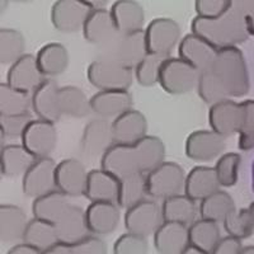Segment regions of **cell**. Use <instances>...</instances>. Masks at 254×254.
Instances as JSON below:
<instances>
[{
  "instance_id": "6da1fadb",
  "label": "cell",
  "mask_w": 254,
  "mask_h": 254,
  "mask_svg": "<svg viewBox=\"0 0 254 254\" xmlns=\"http://www.w3.org/2000/svg\"><path fill=\"white\" fill-rule=\"evenodd\" d=\"M190 31L217 50L243 44L253 36V1L233 0L230 8L220 17H196Z\"/></svg>"
},
{
  "instance_id": "7a4b0ae2",
  "label": "cell",
  "mask_w": 254,
  "mask_h": 254,
  "mask_svg": "<svg viewBox=\"0 0 254 254\" xmlns=\"http://www.w3.org/2000/svg\"><path fill=\"white\" fill-rule=\"evenodd\" d=\"M165 146L156 136L145 135L132 144L111 145L101 159V168L117 178L133 173H149L164 162Z\"/></svg>"
},
{
  "instance_id": "3957f363",
  "label": "cell",
  "mask_w": 254,
  "mask_h": 254,
  "mask_svg": "<svg viewBox=\"0 0 254 254\" xmlns=\"http://www.w3.org/2000/svg\"><path fill=\"white\" fill-rule=\"evenodd\" d=\"M210 70L225 89L228 97H244L251 90L246 58L238 46L217 50Z\"/></svg>"
},
{
  "instance_id": "277c9868",
  "label": "cell",
  "mask_w": 254,
  "mask_h": 254,
  "mask_svg": "<svg viewBox=\"0 0 254 254\" xmlns=\"http://www.w3.org/2000/svg\"><path fill=\"white\" fill-rule=\"evenodd\" d=\"M185 169L173 162H163L145 174V192L151 198H167L182 193L185 188Z\"/></svg>"
},
{
  "instance_id": "5b68a950",
  "label": "cell",
  "mask_w": 254,
  "mask_h": 254,
  "mask_svg": "<svg viewBox=\"0 0 254 254\" xmlns=\"http://www.w3.org/2000/svg\"><path fill=\"white\" fill-rule=\"evenodd\" d=\"M199 71L179 58H168L159 70L158 83L169 94H185L197 87Z\"/></svg>"
},
{
  "instance_id": "8992f818",
  "label": "cell",
  "mask_w": 254,
  "mask_h": 254,
  "mask_svg": "<svg viewBox=\"0 0 254 254\" xmlns=\"http://www.w3.org/2000/svg\"><path fill=\"white\" fill-rule=\"evenodd\" d=\"M104 1L89 0H59L51 8V22L58 31L75 32L83 28L88 15Z\"/></svg>"
},
{
  "instance_id": "52a82bcc",
  "label": "cell",
  "mask_w": 254,
  "mask_h": 254,
  "mask_svg": "<svg viewBox=\"0 0 254 254\" xmlns=\"http://www.w3.org/2000/svg\"><path fill=\"white\" fill-rule=\"evenodd\" d=\"M102 49H108V55H106L103 61H111L135 69L136 65L147 54L145 49L144 29H137L127 35H119L111 44Z\"/></svg>"
},
{
  "instance_id": "ba28073f",
  "label": "cell",
  "mask_w": 254,
  "mask_h": 254,
  "mask_svg": "<svg viewBox=\"0 0 254 254\" xmlns=\"http://www.w3.org/2000/svg\"><path fill=\"white\" fill-rule=\"evenodd\" d=\"M88 80L101 90H127L132 84L133 69L111 61L97 60L87 70Z\"/></svg>"
},
{
  "instance_id": "9c48e42d",
  "label": "cell",
  "mask_w": 254,
  "mask_h": 254,
  "mask_svg": "<svg viewBox=\"0 0 254 254\" xmlns=\"http://www.w3.org/2000/svg\"><path fill=\"white\" fill-rule=\"evenodd\" d=\"M145 49L149 54L171 56L181 38V27L171 18H156L145 29Z\"/></svg>"
},
{
  "instance_id": "30bf717a",
  "label": "cell",
  "mask_w": 254,
  "mask_h": 254,
  "mask_svg": "<svg viewBox=\"0 0 254 254\" xmlns=\"http://www.w3.org/2000/svg\"><path fill=\"white\" fill-rule=\"evenodd\" d=\"M164 222L162 207L154 199L144 198L127 208L125 214V226L127 231L149 237Z\"/></svg>"
},
{
  "instance_id": "8fae6325",
  "label": "cell",
  "mask_w": 254,
  "mask_h": 254,
  "mask_svg": "<svg viewBox=\"0 0 254 254\" xmlns=\"http://www.w3.org/2000/svg\"><path fill=\"white\" fill-rule=\"evenodd\" d=\"M22 145L35 158H46L55 150L58 144V131L54 122L45 120H32L20 136Z\"/></svg>"
},
{
  "instance_id": "7c38bea8",
  "label": "cell",
  "mask_w": 254,
  "mask_h": 254,
  "mask_svg": "<svg viewBox=\"0 0 254 254\" xmlns=\"http://www.w3.org/2000/svg\"><path fill=\"white\" fill-rule=\"evenodd\" d=\"M55 162L51 158H38L23 174L22 190L28 197H40L56 190Z\"/></svg>"
},
{
  "instance_id": "4fadbf2b",
  "label": "cell",
  "mask_w": 254,
  "mask_h": 254,
  "mask_svg": "<svg viewBox=\"0 0 254 254\" xmlns=\"http://www.w3.org/2000/svg\"><path fill=\"white\" fill-rule=\"evenodd\" d=\"M225 146V137L215 131H193L186 140V155L196 162H208L217 158Z\"/></svg>"
},
{
  "instance_id": "5bb4252c",
  "label": "cell",
  "mask_w": 254,
  "mask_h": 254,
  "mask_svg": "<svg viewBox=\"0 0 254 254\" xmlns=\"http://www.w3.org/2000/svg\"><path fill=\"white\" fill-rule=\"evenodd\" d=\"M179 59H182L199 72L211 67L217 54V49L199 36L188 33L178 45Z\"/></svg>"
},
{
  "instance_id": "9a60e30c",
  "label": "cell",
  "mask_w": 254,
  "mask_h": 254,
  "mask_svg": "<svg viewBox=\"0 0 254 254\" xmlns=\"http://www.w3.org/2000/svg\"><path fill=\"white\" fill-rule=\"evenodd\" d=\"M87 171L78 159H65L55 168V185L59 190L70 197L84 196Z\"/></svg>"
},
{
  "instance_id": "2e32d148",
  "label": "cell",
  "mask_w": 254,
  "mask_h": 254,
  "mask_svg": "<svg viewBox=\"0 0 254 254\" xmlns=\"http://www.w3.org/2000/svg\"><path fill=\"white\" fill-rule=\"evenodd\" d=\"M243 119V106L230 99L212 104L208 110V124L212 131L228 137L239 130Z\"/></svg>"
},
{
  "instance_id": "e0dca14e",
  "label": "cell",
  "mask_w": 254,
  "mask_h": 254,
  "mask_svg": "<svg viewBox=\"0 0 254 254\" xmlns=\"http://www.w3.org/2000/svg\"><path fill=\"white\" fill-rule=\"evenodd\" d=\"M44 80V75L38 69L36 56L31 54H26L12 64L6 74V84L14 89L27 93H33Z\"/></svg>"
},
{
  "instance_id": "ac0fdd59",
  "label": "cell",
  "mask_w": 254,
  "mask_h": 254,
  "mask_svg": "<svg viewBox=\"0 0 254 254\" xmlns=\"http://www.w3.org/2000/svg\"><path fill=\"white\" fill-rule=\"evenodd\" d=\"M85 221L92 234H110L119 225L120 206L110 201H94L85 210Z\"/></svg>"
},
{
  "instance_id": "d6986e66",
  "label": "cell",
  "mask_w": 254,
  "mask_h": 254,
  "mask_svg": "<svg viewBox=\"0 0 254 254\" xmlns=\"http://www.w3.org/2000/svg\"><path fill=\"white\" fill-rule=\"evenodd\" d=\"M111 130L115 142L132 144L146 135L147 121L141 112L128 110L113 120Z\"/></svg>"
},
{
  "instance_id": "ffe728a7",
  "label": "cell",
  "mask_w": 254,
  "mask_h": 254,
  "mask_svg": "<svg viewBox=\"0 0 254 254\" xmlns=\"http://www.w3.org/2000/svg\"><path fill=\"white\" fill-rule=\"evenodd\" d=\"M188 243V226L182 222L164 221L154 233V247L160 254H182Z\"/></svg>"
},
{
  "instance_id": "44dd1931",
  "label": "cell",
  "mask_w": 254,
  "mask_h": 254,
  "mask_svg": "<svg viewBox=\"0 0 254 254\" xmlns=\"http://www.w3.org/2000/svg\"><path fill=\"white\" fill-rule=\"evenodd\" d=\"M119 35L110 12L104 8L94 9L83 24L84 38L99 47L107 46Z\"/></svg>"
},
{
  "instance_id": "7402d4cb",
  "label": "cell",
  "mask_w": 254,
  "mask_h": 254,
  "mask_svg": "<svg viewBox=\"0 0 254 254\" xmlns=\"http://www.w3.org/2000/svg\"><path fill=\"white\" fill-rule=\"evenodd\" d=\"M115 144L111 124L104 119L92 120L87 124L80 140V147L85 155H103L111 145Z\"/></svg>"
},
{
  "instance_id": "603a6c76",
  "label": "cell",
  "mask_w": 254,
  "mask_h": 254,
  "mask_svg": "<svg viewBox=\"0 0 254 254\" xmlns=\"http://www.w3.org/2000/svg\"><path fill=\"white\" fill-rule=\"evenodd\" d=\"M59 87L54 79L47 78L32 93V110L38 119L58 122L61 115L58 106Z\"/></svg>"
},
{
  "instance_id": "cb8c5ba5",
  "label": "cell",
  "mask_w": 254,
  "mask_h": 254,
  "mask_svg": "<svg viewBox=\"0 0 254 254\" xmlns=\"http://www.w3.org/2000/svg\"><path fill=\"white\" fill-rule=\"evenodd\" d=\"M95 115L108 119L117 117L132 107V95L127 90H101L89 99Z\"/></svg>"
},
{
  "instance_id": "d4e9b609",
  "label": "cell",
  "mask_w": 254,
  "mask_h": 254,
  "mask_svg": "<svg viewBox=\"0 0 254 254\" xmlns=\"http://www.w3.org/2000/svg\"><path fill=\"white\" fill-rule=\"evenodd\" d=\"M111 18L120 35H127L142 29L145 20L144 8L133 0H119L110 10Z\"/></svg>"
},
{
  "instance_id": "484cf974",
  "label": "cell",
  "mask_w": 254,
  "mask_h": 254,
  "mask_svg": "<svg viewBox=\"0 0 254 254\" xmlns=\"http://www.w3.org/2000/svg\"><path fill=\"white\" fill-rule=\"evenodd\" d=\"M119 178L104 169H93L87 176L84 196L89 201H110L117 203Z\"/></svg>"
},
{
  "instance_id": "4316f807",
  "label": "cell",
  "mask_w": 254,
  "mask_h": 254,
  "mask_svg": "<svg viewBox=\"0 0 254 254\" xmlns=\"http://www.w3.org/2000/svg\"><path fill=\"white\" fill-rule=\"evenodd\" d=\"M220 188L215 169L211 167H194L185 181L183 192L193 201H201Z\"/></svg>"
},
{
  "instance_id": "83f0119b",
  "label": "cell",
  "mask_w": 254,
  "mask_h": 254,
  "mask_svg": "<svg viewBox=\"0 0 254 254\" xmlns=\"http://www.w3.org/2000/svg\"><path fill=\"white\" fill-rule=\"evenodd\" d=\"M55 226L58 238L61 242H76L89 234L85 221V211L80 206L70 205L63 216L58 220Z\"/></svg>"
},
{
  "instance_id": "f1b7e54d",
  "label": "cell",
  "mask_w": 254,
  "mask_h": 254,
  "mask_svg": "<svg viewBox=\"0 0 254 254\" xmlns=\"http://www.w3.org/2000/svg\"><path fill=\"white\" fill-rule=\"evenodd\" d=\"M36 159L23 145H3L0 150V171L9 178L18 177L26 173Z\"/></svg>"
},
{
  "instance_id": "f546056e",
  "label": "cell",
  "mask_w": 254,
  "mask_h": 254,
  "mask_svg": "<svg viewBox=\"0 0 254 254\" xmlns=\"http://www.w3.org/2000/svg\"><path fill=\"white\" fill-rule=\"evenodd\" d=\"M38 69L44 76H58L66 70L69 65V52L59 42L45 45L36 55Z\"/></svg>"
},
{
  "instance_id": "4dcf8cb0",
  "label": "cell",
  "mask_w": 254,
  "mask_h": 254,
  "mask_svg": "<svg viewBox=\"0 0 254 254\" xmlns=\"http://www.w3.org/2000/svg\"><path fill=\"white\" fill-rule=\"evenodd\" d=\"M28 224L26 212L14 205H0V240L13 243L23 239L24 230Z\"/></svg>"
},
{
  "instance_id": "1f68e13d",
  "label": "cell",
  "mask_w": 254,
  "mask_h": 254,
  "mask_svg": "<svg viewBox=\"0 0 254 254\" xmlns=\"http://www.w3.org/2000/svg\"><path fill=\"white\" fill-rule=\"evenodd\" d=\"M71 203L67 201V196L61 190H54L46 194L36 197L32 202V214L38 219L56 224Z\"/></svg>"
},
{
  "instance_id": "d6a6232c",
  "label": "cell",
  "mask_w": 254,
  "mask_h": 254,
  "mask_svg": "<svg viewBox=\"0 0 254 254\" xmlns=\"http://www.w3.org/2000/svg\"><path fill=\"white\" fill-rule=\"evenodd\" d=\"M220 238H221V231H220L219 222L201 217L188 225L190 244L201 249L203 254H212V251Z\"/></svg>"
},
{
  "instance_id": "836d02e7",
  "label": "cell",
  "mask_w": 254,
  "mask_h": 254,
  "mask_svg": "<svg viewBox=\"0 0 254 254\" xmlns=\"http://www.w3.org/2000/svg\"><path fill=\"white\" fill-rule=\"evenodd\" d=\"M197 211L196 201L182 193L167 197L162 205L164 221L182 222L187 226L196 220Z\"/></svg>"
},
{
  "instance_id": "e575fe53",
  "label": "cell",
  "mask_w": 254,
  "mask_h": 254,
  "mask_svg": "<svg viewBox=\"0 0 254 254\" xmlns=\"http://www.w3.org/2000/svg\"><path fill=\"white\" fill-rule=\"evenodd\" d=\"M58 106L61 115L83 119L92 111L90 103L81 89L72 85L59 88Z\"/></svg>"
},
{
  "instance_id": "d590c367",
  "label": "cell",
  "mask_w": 254,
  "mask_h": 254,
  "mask_svg": "<svg viewBox=\"0 0 254 254\" xmlns=\"http://www.w3.org/2000/svg\"><path fill=\"white\" fill-rule=\"evenodd\" d=\"M233 210H235V202L233 197L225 190H220L201 199L198 207L199 215L202 219L212 220L215 222L224 221V219Z\"/></svg>"
},
{
  "instance_id": "8d00e7d4",
  "label": "cell",
  "mask_w": 254,
  "mask_h": 254,
  "mask_svg": "<svg viewBox=\"0 0 254 254\" xmlns=\"http://www.w3.org/2000/svg\"><path fill=\"white\" fill-rule=\"evenodd\" d=\"M22 240L35 246L44 253L59 240L55 224L38 217L29 220Z\"/></svg>"
},
{
  "instance_id": "74e56055",
  "label": "cell",
  "mask_w": 254,
  "mask_h": 254,
  "mask_svg": "<svg viewBox=\"0 0 254 254\" xmlns=\"http://www.w3.org/2000/svg\"><path fill=\"white\" fill-rule=\"evenodd\" d=\"M107 253L106 243L95 234H88L72 243L58 242L44 252V254H104Z\"/></svg>"
},
{
  "instance_id": "f35d334b",
  "label": "cell",
  "mask_w": 254,
  "mask_h": 254,
  "mask_svg": "<svg viewBox=\"0 0 254 254\" xmlns=\"http://www.w3.org/2000/svg\"><path fill=\"white\" fill-rule=\"evenodd\" d=\"M146 196L145 192V174L133 173L119 178V194L117 205L120 208H130L142 201Z\"/></svg>"
},
{
  "instance_id": "ab89813d",
  "label": "cell",
  "mask_w": 254,
  "mask_h": 254,
  "mask_svg": "<svg viewBox=\"0 0 254 254\" xmlns=\"http://www.w3.org/2000/svg\"><path fill=\"white\" fill-rule=\"evenodd\" d=\"M32 107V94L0 84V116L23 115Z\"/></svg>"
},
{
  "instance_id": "60d3db41",
  "label": "cell",
  "mask_w": 254,
  "mask_h": 254,
  "mask_svg": "<svg viewBox=\"0 0 254 254\" xmlns=\"http://www.w3.org/2000/svg\"><path fill=\"white\" fill-rule=\"evenodd\" d=\"M254 205L238 211L233 210L224 219V229L229 235L237 237L239 239H248L253 235L254 231Z\"/></svg>"
},
{
  "instance_id": "b9f144b4",
  "label": "cell",
  "mask_w": 254,
  "mask_h": 254,
  "mask_svg": "<svg viewBox=\"0 0 254 254\" xmlns=\"http://www.w3.org/2000/svg\"><path fill=\"white\" fill-rule=\"evenodd\" d=\"M26 41L19 31L10 28L0 29V64H14L24 55Z\"/></svg>"
},
{
  "instance_id": "7bdbcfd3",
  "label": "cell",
  "mask_w": 254,
  "mask_h": 254,
  "mask_svg": "<svg viewBox=\"0 0 254 254\" xmlns=\"http://www.w3.org/2000/svg\"><path fill=\"white\" fill-rule=\"evenodd\" d=\"M242 164V156L237 153L224 154L216 162L215 173L220 187H233L239 181V168Z\"/></svg>"
},
{
  "instance_id": "ee69618b",
  "label": "cell",
  "mask_w": 254,
  "mask_h": 254,
  "mask_svg": "<svg viewBox=\"0 0 254 254\" xmlns=\"http://www.w3.org/2000/svg\"><path fill=\"white\" fill-rule=\"evenodd\" d=\"M168 58H171V56L149 54L147 52L135 67V76L137 79V83L142 87H153V85H155L158 83L160 66Z\"/></svg>"
},
{
  "instance_id": "f6af8a7d",
  "label": "cell",
  "mask_w": 254,
  "mask_h": 254,
  "mask_svg": "<svg viewBox=\"0 0 254 254\" xmlns=\"http://www.w3.org/2000/svg\"><path fill=\"white\" fill-rule=\"evenodd\" d=\"M197 90H198V95L201 97V99L205 103L211 104V106L217 103V102L229 98L225 89L222 88L220 81L217 80L216 76L214 75V72L211 71L210 69L199 72L198 81H197Z\"/></svg>"
},
{
  "instance_id": "bcb514c9",
  "label": "cell",
  "mask_w": 254,
  "mask_h": 254,
  "mask_svg": "<svg viewBox=\"0 0 254 254\" xmlns=\"http://www.w3.org/2000/svg\"><path fill=\"white\" fill-rule=\"evenodd\" d=\"M243 119L240 124L238 146L240 150L249 151L254 147V102L252 99L242 102Z\"/></svg>"
},
{
  "instance_id": "7dc6e473",
  "label": "cell",
  "mask_w": 254,
  "mask_h": 254,
  "mask_svg": "<svg viewBox=\"0 0 254 254\" xmlns=\"http://www.w3.org/2000/svg\"><path fill=\"white\" fill-rule=\"evenodd\" d=\"M149 252L146 237L135 234V233H126L121 235L113 244V253L115 254H145Z\"/></svg>"
},
{
  "instance_id": "c3c4849f",
  "label": "cell",
  "mask_w": 254,
  "mask_h": 254,
  "mask_svg": "<svg viewBox=\"0 0 254 254\" xmlns=\"http://www.w3.org/2000/svg\"><path fill=\"white\" fill-rule=\"evenodd\" d=\"M33 120L31 112L23 115L0 116V132L8 137H20L27 125Z\"/></svg>"
},
{
  "instance_id": "681fc988",
  "label": "cell",
  "mask_w": 254,
  "mask_h": 254,
  "mask_svg": "<svg viewBox=\"0 0 254 254\" xmlns=\"http://www.w3.org/2000/svg\"><path fill=\"white\" fill-rule=\"evenodd\" d=\"M233 0H196L194 9L199 18H217L231 6Z\"/></svg>"
},
{
  "instance_id": "f907efd6",
  "label": "cell",
  "mask_w": 254,
  "mask_h": 254,
  "mask_svg": "<svg viewBox=\"0 0 254 254\" xmlns=\"http://www.w3.org/2000/svg\"><path fill=\"white\" fill-rule=\"evenodd\" d=\"M242 247V239L228 234L226 237L220 238L212 254H239Z\"/></svg>"
},
{
  "instance_id": "816d5d0a",
  "label": "cell",
  "mask_w": 254,
  "mask_h": 254,
  "mask_svg": "<svg viewBox=\"0 0 254 254\" xmlns=\"http://www.w3.org/2000/svg\"><path fill=\"white\" fill-rule=\"evenodd\" d=\"M42 252L38 248H36L35 246H32L29 243L23 242L22 244H17L13 248H10L8 251V254H40Z\"/></svg>"
},
{
  "instance_id": "f5cc1de1",
  "label": "cell",
  "mask_w": 254,
  "mask_h": 254,
  "mask_svg": "<svg viewBox=\"0 0 254 254\" xmlns=\"http://www.w3.org/2000/svg\"><path fill=\"white\" fill-rule=\"evenodd\" d=\"M253 249H254L253 246L246 247V248H243V247H242V249H240V253H239V254H243V253H253Z\"/></svg>"
}]
</instances>
